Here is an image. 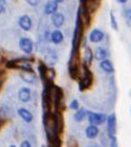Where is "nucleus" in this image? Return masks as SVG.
<instances>
[{"instance_id": "obj_1", "label": "nucleus", "mask_w": 131, "mask_h": 147, "mask_svg": "<svg viewBox=\"0 0 131 147\" xmlns=\"http://www.w3.org/2000/svg\"><path fill=\"white\" fill-rule=\"evenodd\" d=\"M43 126L46 134V138L50 146H60L61 140L59 138V134L57 130V123H56L55 113L50 111H45L43 116Z\"/></svg>"}, {"instance_id": "obj_2", "label": "nucleus", "mask_w": 131, "mask_h": 147, "mask_svg": "<svg viewBox=\"0 0 131 147\" xmlns=\"http://www.w3.org/2000/svg\"><path fill=\"white\" fill-rule=\"evenodd\" d=\"M80 52L79 49H76L71 52L69 59V63H68V71H69V76L73 79H78L80 75Z\"/></svg>"}, {"instance_id": "obj_3", "label": "nucleus", "mask_w": 131, "mask_h": 147, "mask_svg": "<svg viewBox=\"0 0 131 147\" xmlns=\"http://www.w3.org/2000/svg\"><path fill=\"white\" fill-rule=\"evenodd\" d=\"M82 38H83V23H82V21H81V18H80L79 12H78L77 21H76V28H75V31H73V41H71V45H73V51L80 49Z\"/></svg>"}, {"instance_id": "obj_4", "label": "nucleus", "mask_w": 131, "mask_h": 147, "mask_svg": "<svg viewBox=\"0 0 131 147\" xmlns=\"http://www.w3.org/2000/svg\"><path fill=\"white\" fill-rule=\"evenodd\" d=\"M92 81H93V78H92V74L91 71H89L88 66H86L84 64V76L79 82V89L81 92H84L85 89L89 88L92 84Z\"/></svg>"}, {"instance_id": "obj_5", "label": "nucleus", "mask_w": 131, "mask_h": 147, "mask_svg": "<svg viewBox=\"0 0 131 147\" xmlns=\"http://www.w3.org/2000/svg\"><path fill=\"white\" fill-rule=\"evenodd\" d=\"M7 67L19 68V69H32V61H30L26 58L16 59V60L7 62Z\"/></svg>"}, {"instance_id": "obj_6", "label": "nucleus", "mask_w": 131, "mask_h": 147, "mask_svg": "<svg viewBox=\"0 0 131 147\" xmlns=\"http://www.w3.org/2000/svg\"><path fill=\"white\" fill-rule=\"evenodd\" d=\"M86 117H88V121L92 125H101L107 120V116L104 113H97L93 111H86Z\"/></svg>"}, {"instance_id": "obj_7", "label": "nucleus", "mask_w": 131, "mask_h": 147, "mask_svg": "<svg viewBox=\"0 0 131 147\" xmlns=\"http://www.w3.org/2000/svg\"><path fill=\"white\" fill-rule=\"evenodd\" d=\"M20 77L21 79L26 83H31L34 84L37 81V76L34 74V71L32 69H21L20 73Z\"/></svg>"}, {"instance_id": "obj_8", "label": "nucleus", "mask_w": 131, "mask_h": 147, "mask_svg": "<svg viewBox=\"0 0 131 147\" xmlns=\"http://www.w3.org/2000/svg\"><path fill=\"white\" fill-rule=\"evenodd\" d=\"M19 47L21 49V51L25 54H31L33 52V41L28 38H21L19 40Z\"/></svg>"}, {"instance_id": "obj_9", "label": "nucleus", "mask_w": 131, "mask_h": 147, "mask_svg": "<svg viewBox=\"0 0 131 147\" xmlns=\"http://www.w3.org/2000/svg\"><path fill=\"white\" fill-rule=\"evenodd\" d=\"M107 130H108V136L109 137H112V136H116V117L114 113L110 115L108 118H107Z\"/></svg>"}, {"instance_id": "obj_10", "label": "nucleus", "mask_w": 131, "mask_h": 147, "mask_svg": "<svg viewBox=\"0 0 131 147\" xmlns=\"http://www.w3.org/2000/svg\"><path fill=\"white\" fill-rule=\"evenodd\" d=\"M19 25L23 31H30L32 28V19L30 16L23 15L19 18Z\"/></svg>"}, {"instance_id": "obj_11", "label": "nucleus", "mask_w": 131, "mask_h": 147, "mask_svg": "<svg viewBox=\"0 0 131 147\" xmlns=\"http://www.w3.org/2000/svg\"><path fill=\"white\" fill-rule=\"evenodd\" d=\"M18 97L20 99V101L28 102L31 100V89L28 88V87H21L19 89Z\"/></svg>"}, {"instance_id": "obj_12", "label": "nucleus", "mask_w": 131, "mask_h": 147, "mask_svg": "<svg viewBox=\"0 0 131 147\" xmlns=\"http://www.w3.org/2000/svg\"><path fill=\"white\" fill-rule=\"evenodd\" d=\"M52 22L56 28H61L63 23H64V16L60 14V13H54L52 14Z\"/></svg>"}, {"instance_id": "obj_13", "label": "nucleus", "mask_w": 131, "mask_h": 147, "mask_svg": "<svg viewBox=\"0 0 131 147\" xmlns=\"http://www.w3.org/2000/svg\"><path fill=\"white\" fill-rule=\"evenodd\" d=\"M104 38V33L101 30H93L89 35V40L91 42H100Z\"/></svg>"}, {"instance_id": "obj_14", "label": "nucleus", "mask_w": 131, "mask_h": 147, "mask_svg": "<svg viewBox=\"0 0 131 147\" xmlns=\"http://www.w3.org/2000/svg\"><path fill=\"white\" fill-rule=\"evenodd\" d=\"M55 118L56 123H57V130H58V134L60 135L63 131V129H64V119H63V117H62L60 111L55 113Z\"/></svg>"}, {"instance_id": "obj_15", "label": "nucleus", "mask_w": 131, "mask_h": 147, "mask_svg": "<svg viewBox=\"0 0 131 147\" xmlns=\"http://www.w3.org/2000/svg\"><path fill=\"white\" fill-rule=\"evenodd\" d=\"M57 9H58V2H56L54 0V1H49L46 3L45 7H44V12L47 15H52V14L57 12Z\"/></svg>"}, {"instance_id": "obj_16", "label": "nucleus", "mask_w": 131, "mask_h": 147, "mask_svg": "<svg viewBox=\"0 0 131 147\" xmlns=\"http://www.w3.org/2000/svg\"><path fill=\"white\" fill-rule=\"evenodd\" d=\"M92 60H93L92 51L90 49V47H85V52H84V64L89 67L90 64L92 63Z\"/></svg>"}, {"instance_id": "obj_17", "label": "nucleus", "mask_w": 131, "mask_h": 147, "mask_svg": "<svg viewBox=\"0 0 131 147\" xmlns=\"http://www.w3.org/2000/svg\"><path fill=\"white\" fill-rule=\"evenodd\" d=\"M18 115L21 117L22 119L24 120L25 122L30 123L33 121V115H32V113L31 111H28V109H25V108H19Z\"/></svg>"}, {"instance_id": "obj_18", "label": "nucleus", "mask_w": 131, "mask_h": 147, "mask_svg": "<svg viewBox=\"0 0 131 147\" xmlns=\"http://www.w3.org/2000/svg\"><path fill=\"white\" fill-rule=\"evenodd\" d=\"M63 34H62L61 31H59V30H56L54 31L50 34V40H52V43H55V44H59V43H61L63 41Z\"/></svg>"}, {"instance_id": "obj_19", "label": "nucleus", "mask_w": 131, "mask_h": 147, "mask_svg": "<svg viewBox=\"0 0 131 147\" xmlns=\"http://www.w3.org/2000/svg\"><path fill=\"white\" fill-rule=\"evenodd\" d=\"M100 66L104 71H106V73H108V74L112 73V71H114L112 63H111V61L108 60V59H104V60H102Z\"/></svg>"}, {"instance_id": "obj_20", "label": "nucleus", "mask_w": 131, "mask_h": 147, "mask_svg": "<svg viewBox=\"0 0 131 147\" xmlns=\"http://www.w3.org/2000/svg\"><path fill=\"white\" fill-rule=\"evenodd\" d=\"M86 132V137L89 139H95L99 134V129L97 127V125H89L85 130Z\"/></svg>"}, {"instance_id": "obj_21", "label": "nucleus", "mask_w": 131, "mask_h": 147, "mask_svg": "<svg viewBox=\"0 0 131 147\" xmlns=\"http://www.w3.org/2000/svg\"><path fill=\"white\" fill-rule=\"evenodd\" d=\"M108 56V53H107V51L105 49H103V47H98V49H95V57L97 60H100V61H102V60H104V59H106V57Z\"/></svg>"}, {"instance_id": "obj_22", "label": "nucleus", "mask_w": 131, "mask_h": 147, "mask_svg": "<svg viewBox=\"0 0 131 147\" xmlns=\"http://www.w3.org/2000/svg\"><path fill=\"white\" fill-rule=\"evenodd\" d=\"M86 117V111L84 108H81L80 110H78L76 113H75V116H73V118H75V120H76L77 122H81V121H83V120L85 119Z\"/></svg>"}, {"instance_id": "obj_23", "label": "nucleus", "mask_w": 131, "mask_h": 147, "mask_svg": "<svg viewBox=\"0 0 131 147\" xmlns=\"http://www.w3.org/2000/svg\"><path fill=\"white\" fill-rule=\"evenodd\" d=\"M110 23H111V28L113 30H118L119 26H118V23H116V16L113 14V12H110Z\"/></svg>"}, {"instance_id": "obj_24", "label": "nucleus", "mask_w": 131, "mask_h": 147, "mask_svg": "<svg viewBox=\"0 0 131 147\" xmlns=\"http://www.w3.org/2000/svg\"><path fill=\"white\" fill-rule=\"evenodd\" d=\"M69 107L71 108V109H79V102L77 101V100H73V101L70 102L69 104Z\"/></svg>"}, {"instance_id": "obj_25", "label": "nucleus", "mask_w": 131, "mask_h": 147, "mask_svg": "<svg viewBox=\"0 0 131 147\" xmlns=\"http://www.w3.org/2000/svg\"><path fill=\"white\" fill-rule=\"evenodd\" d=\"M6 9V0H0V14H2Z\"/></svg>"}, {"instance_id": "obj_26", "label": "nucleus", "mask_w": 131, "mask_h": 147, "mask_svg": "<svg viewBox=\"0 0 131 147\" xmlns=\"http://www.w3.org/2000/svg\"><path fill=\"white\" fill-rule=\"evenodd\" d=\"M109 138H110V146H113V147L118 146L116 136H112V137H109Z\"/></svg>"}, {"instance_id": "obj_27", "label": "nucleus", "mask_w": 131, "mask_h": 147, "mask_svg": "<svg viewBox=\"0 0 131 147\" xmlns=\"http://www.w3.org/2000/svg\"><path fill=\"white\" fill-rule=\"evenodd\" d=\"M25 1H26L28 4H31V5H33V6L38 4V0H25Z\"/></svg>"}, {"instance_id": "obj_28", "label": "nucleus", "mask_w": 131, "mask_h": 147, "mask_svg": "<svg viewBox=\"0 0 131 147\" xmlns=\"http://www.w3.org/2000/svg\"><path fill=\"white\" fill-rule=\"evenodd\" d=\"M21 147H31L32 144L30 143V141H23L21 143V145H20Z\"/></svg>"}, {"instance_id": "obj_29", "label": "nucleus", "mask_w": 131, "mask_h": 147, "mask_svg": "<svg viewBox=\"0 0 131 147\" xmlns=\"http://www.w3.org/2000/svg\"><path fill=\"white\" fill-rule=\"evenodd\" d=\"M3 80H4V75H3V74H0V86L2 84Z\"/></svg>"}, {"instance_id": "obj_30", "label": "nucleus", "mask_w": 131, "mask_h": 147, "mask_svg": "<svg viewBox=\"0 0 131 147\" xmlns=\"http://www.w3.org/2000/svg\"><path fill=\"white\" fill-rule=\"evenodd\" d=\"M116 1H118L119 3H126L128 0H116Z\"/></svg>"}, {"instance_id": "obj_31", "label": "nucleus", "mask_w": 131, "mask_h": 147, "mask_svg": "<svg viewBox=\"0 0 131 147\" xmlns=\"http://www.w3.org/2000/svg\"><path fill=\"white\" fill-rule=\"evenodd\" d=\"M56 2H58V3H60V2H63V1H64V0H55Z\"/></svg>"}, {"instance_id": "obj_32", "label": "nucleus", "mask_w": 131, "mask_h": 147, "mask_svg": "<svg viewBox=\"0 0 131 147\" xmlns=\"http://www.w3.org/2000/svg\"><path fill=\"white\" fill-rule=\"evenodd\" d=\"M130 18H131V11H130Z\"/></svg>"}]
</instances>
